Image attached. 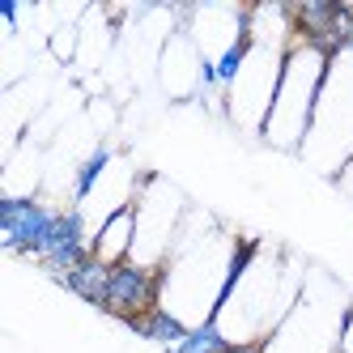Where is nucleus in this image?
<instances>
[{"instance_id": "f257e3e1", "label": "nucleus", "mask_w": 353, "mask_h": 353, "mask_svg": "<svg viewBox=\"0 0 353 353\" xmlns=\"http://www.w3.org/2000/svg\"><path fill=\"white\" fill-rule=\"evenodd\" d=\"M302 285H307V272L285 251L243 243L239 268L230 276V290H225L213 323L225 332L230 345H264L294 311Z\"/></svg>"}, {"instance_id": "f03ea898", "label": "nucleus", "mask_w": 353, "mask_h": 353, "mask_svg": "<svg viewBox=\"0 0 353 353\" xmlns=\"http://www.w3.org/2000/svg\"><path fill=\"white\" fill-rule=\"evenodd\" d=\"M239 247L230 243L213 217L188 213L179 225V239L170 247V260L162 264V307L179 315L188 327L209 323L221 307L230 276L239 268Z\"/></svg>"}, {"instance_id": "7ed1b4c3", "label": "nucleus", "mask_w": 353, "mask_h": 353, "mask_svg": "<svg viewBox=\"0 0 353 353\" xmlns=\"http://www.w3.org/2000/svg\"><path fill=\"white\" fill-rule=\"evenodd\" d=\"M327 60L332 56H323L315 43L294 34L285 68H281V85H276L272 111H268L264 132H260L272 149H290V154H298V149L307 145L311 119H315V103H319L323 77H327Z\"/></svg>"}, {"instance_id": "20e7f679", "label": "nucleus", "mask_w": 353, "mask_h": 353, "mask_svg": "<svg viewBox=\"0 0 353 353\" xmlns=\"http://www.w3.org/2000/svg\"><path fill=\"white\" fill-rule=\"evenodd\" d=\"M349 307L353 302L345 298V290L332 281V276L307 272V285H302L294 311L264 341V353H336Z\"/></svg>"}, {"instance_id": "39448f33", "label": "nucleus", "mask_w": 353, "mask_h": 353, "mask_svg": "<svg viewBox=\"0 0 353 353\" xmlns=\"http://www.w3.org/2000/svg\"><path fill=\"white\" fill-rule=\"evenodd\" d=\"M298 154L311 166H319L323 174H332V179L353 158V52H336L327 60V77L315 103L311 132Z\"/></svg>"}, {"instance_id": "423d86ee", "label": "nucleus", "mask_w": 353, "mask_h": 353, "mask_svg": "<svg viewBox=\"0 0 353 353\" xmlns=\"http://www.w3.org/2000/svg\"><path fill=\"white\" fill-rule=\"evenodd\" d=\"M132 213H137V243H132V264L141 268H158L170 260V247L179 239V225L188 217V200L179 188H170L158 174H141L137 196H132Z\"/></svg>"}, {"instance_id": "0eeeda50", "label": "nucleus", "mask_w": 353, "mask_h": 353, "mask_svg": "<svg viewBox=\"0 0 353 353\" xmlns=\"http://www.w3.org/2000/svg\"><path fill=\"white\" fill-rule=\"evenodd\" d=\"M285 56H290V47H281V43H251L239 81H234L230 94H225V115H230L239 128L264 132V119L272 111L276 85H281Z\"/></svg>"}, {"instance_id": "6e6552de", "label": "nucleus", "mask_w": 353, "mask_h": 353, "mask_svg": "<svg viewBox=\"0 0 353 353\" xmlns=\"http://www.w3.org/2000/svg\"><path fill=\"white\" fill-rule=\"evenodd\" d=\"M56 217L60 209L43 205L39 196H5L0 200V230H5V251L9 256H26L43 260L56 234Z\"/></svg>"}, {"instance_id": "1a4fd4ad", "label": "nucleus", "mask_w": 353, "mask_h": 353, "mask_svg": "<svg viewBox=\"0 0 353 353\" xmlns=\"http://www.w3.org/2000/svg\"><path fill=\"white\" fill-rule=\"evenodd\" d=\"M162 307V272L158 268H141V264H119L111 268V290H107V315L115 319H137L145 311Z\"/></svg>"}, {"instance_id": "9d476101", "label": "nucleus", "mask_w": 353, "mask_h": 353, "mask_svg": "<svg viewBox=\"0 0 353 353\" xmlns=\"http://www.w3.org/2000/svg\"><path fill=\"white\" fill-rule=\"evenodd\" d=\"M200 68H205V56L192 43L188 26L170 30L166 47H162V60H158V77H162L166 94L170 98H200Z\"/></svg>"}, {"instance_id": "9b49d317", "label": "nucleus", "mask_w": 353, "mask_h": 353, "mask_svg": "<svg viewBox=\"0 0 353 353\" xmlns=\"http://www.w3.org/2000/svg\"><path fill=\"white\" fill-rule=\"evenodd\" d=\"M132 243H137V213H132V205H128V209L111 213V217L94 230V260L119 268V264L132 260Z\"/></svg>"}, {"instance_id": "f8f14e48", "label": "nucleus", "mask_w": 353, "mask_h": 353, "mask_svg": "<svg viewBox=\"0 0 353 353\" xmlns=\"http://www.w3.org/2000/svg\"><path fill=\"white\" fill-rule=\"evenodd\" d=\"M111 162H115L111 145H94L90 154L77 162V170H72V205H77V209H85L94 200V192L103 188V179L111 174Z\"/></svg>"}, {"instance_id": "ddd939ff", "label": "nucleus", "mask_w": 353, "mask_h": 353, "mask_svg": "<svg viewBox=\"0 0 353 353\" xmlns=\"http://www.w3.org/2000/svg\"><path fill=\"white\" fill-rule=\"evenodd\" d=\"M60 285L68 290V294H77V298H85L90 307H98L103 311L107 307V290H111V264H103V260H85V264H77L72 272H64L60 276Z\"/></svg>"}, {"instance_id": "4468645a", "label": "nucleus", "mask_w": 353, "mask_h": 353, "mask_svg": "<svg viewBox=\"0 0 353 353\" xmlns=\"http://www.w3.org/2000/svg\"><path fill=\"white\" fill-rule=\"evenodd\" d=\"M128 327L141 336V341H158V345H166V349H174L192 327L179 319V315H170L166 307H154V311H145V315H137V319H128Z\"/></svg>"}, {"instance_id": "2eb2a0df", "label": "nucleus", "mask_w": 353, "mask_h": 353, "mask_svg": "<svg viewBox=\"0 0 353 353\" xmlns=\"http://www.w3.org/2000/svg\"><path fill=\"white\" fill-rule=\"evenodd\" d=\"M225 349H230V341H225V332L209 319V323H196L170 353H225Z\"/></svg>"}, {"instance_id": "dca6fc26", "label": "nucleus", "mask_w": 353, "mask_h": 353, "mask_svg": "<svg viewBox=\"0 0 353 353\" xmlns=\"http://www.w3.org/2000/svg\"><path fill=\"white\" fill-rule=\"evenodd\" d=\"M77 43H81V26H77V21H68V26H56L52 39H47V47H52V56H56L60 64L77 60Z\"/></svg>"}, {"instance_id": "f3484780", "label": "nucleus", "mask_w": 353, "mask_h": 353, "mask_svg": "<svg viewBox=\"0 0 353 353\" xmlns=\"http://www.w3.org/2000/svg\"><path fill=\"white\" fill-rule=\"evenodd\" d=\"M0 17L9 21V34H17V0H0Z\"/></svg>"}, {"instance_id": "a211bd4d", "label": "nucleus", "mask_w": 353, "mask_h": 353, "mask_svg": "<svg viewBox=\"0 0 353 353\" xmlns=\"http://www.w3.org/2000/svg\"><path fill=\"white\" fill-rule=\"evenodd\" d=\"M336 353H353V307H349V319H345V332H341V349Z\"/></svg>"}, {"instance_id": "6ab92c4d", "label": "nucleus", "mask_w": 353, "mask_h": 353, "mask_svg": "<svg viewBox=\"0 0 353 353\" xmlns=\"http://www.w3.org/2000/svg\"><path fill=\"white\" fill-rule=\"evenodd\" d=\"M336 183H341V188H345V192L353 196V158H349V162L341 166V174H336Z\"/></svg>"}, {"instance_id": "aec40b11", "label": "nucleus", "mask_w": 353, "mask_h": 353, "mask_svg": "<svg viewBox=\"0 0 353 353\" xmlns=\"http://www.w3.org/2000/svg\"><path fill=\"white\" fill-rule=\"evenodd\" d=\"M225 353H264V345H230Z\"/></svg>"}]
</instances>
